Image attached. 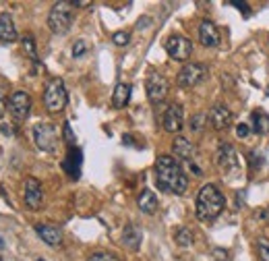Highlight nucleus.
Returning <instances> with one entry per match:
<instances>
[{
  "label": "nucleus",
  "mask_w": 269,
  "mask_h": 261,
  "mask_svg": "<svg viewBox=\"0 0 269 261\" xmlns=\"http://www.w3.org/2000/svg\"><path fill=\"white\" fill-rule=\"evenodd\" d=\"M155 185L159 191L172 193V195H184L189 189V178L172 155H159L155 160Z\"/></svg>",
  "instance_id": "1"
},
{
  "label": "nucleus",
  "mask_w": 269,
  "mask_h": 261,
  "mask_svg": "<svg viewBox=\"0 0 269 261\" xmlns=\"http://www.w3.org/2000/svg\"><path fill=\"white\" fill-rule=\"evenodd\" d=\"M226 207V197L222 195V191L215 185H203L199 195H197V203H195V214L201 222H213Z\"/></svg>",
  "instance_id": "2"
},
{
  "label": "nucleus",
  "mask_w": 269,
  "mask_h": 261,
  "mask_svg": "<svg viewBox=\"0 0 269 261\" xmlns=\"http://www.w3.org/2000/svg\"><path fill=\"white\" fill-rule=\"evenodd\" d=\"M67 99H69V93H67V87H65V81L54 77L48 81L46 89H44V106L48 112L52 114H58L65 110L67 106Z\"/></svg>",
  "instance_id": "3"
},
{
  "label": "nucleus",
  "mask_w": 269,
  "mask_h": 261,
  "mask_svg": "<svg viewBox=\"0 0 269 261\" xmlns=\"http://www.w3.org/2000/svg\"><path fill=\"white\" fill-rule=\"evenodd\" d=\"M73 7L75 3H56L52 7L50 15H48V27L52 33L56 35H65L69 33L71 25H73Z\"/></svg>",
  "instance_id": "4"
},
{
  "label": "nucleus",
  "mask_w": 269,
  "mask_h": 261,
  "mask_svg": "<svg viewBox=\"0 0 269 261\" xmlns=\"http://www.w3.org/2000/svg\"><path fill=\"white\" fill-rule=\"evenodd\" d=\"M33 141L42 151H56L58 147V131L52 123H37L33 127Z\"/></svg>",
  "instance_id": "5"
},
{
  "label": "nucleus",
  "mask_w": 269,
  "mask_h": 261,
  "mask_svg": "<svg viewBox=\"0 0 269 261\" xmlns=\"http://www.w3.org/2000/svg\"><path fill=\"white\" fill-rule=\"evenodd\" d=\"M164 48L168 52V56L172 61H176V63H187L191 58V54H193V42L189 37H184V35H178V33L170 35L166 39Z\"/></svg>",
  "instance_id": "6"
},
{
  "label": "nucleus",
  "mask_w": 269,
  "mask_h": 261,
  "mask_svg": "<svg viewBox=\"0 0 269 261\" xmlns=\"http://www.w3.org/2000/svg\"><path fill=\"white\" fill-rule=\"evenodd\" d=\"M145 91H147V99L151 104H161L166 99L168 91H170V83L164 75L159 73H149L147 81H145Z\"/></svg>",
  "instance_id": "7"
},
{
  "label": "nucleus",
  "mask_w": 269,
  "mask_h": 261,
  "mask_svg": "<svg viewBox=\"0 0 269 261\" xmlns=\"http://www.w3.org/2000/svg\"><path fill=\"white\" fill-rule=\"evenodd\" d=\"M205 77H207V67H205V65L187 63V65L180 69V73H178V77H176V83H178V87L189 89V87L199 85Z\"/></svg>",
  "instance_id": "8"
},
{
  "label": "nucleus",
  "mask_w": 269,
  "mask_h": 261,
  "mask_svg": "<svg viewBox=\"0 0 269 261\" xmlns=\"http://www.w3.org/2000/svg\"><path fill=\"white\" fill-rule=\"evenodd\" d=\"M215 164H218V168L224 174H230V172L238 170L240 162H238V155H236V151L230 143H222L218 147V151H215Z\"/></svg>",
  "instance_id": "9"
},
{
  "label": "nucleus",
  "mask_w": 269,
  "mask_h": 261,
  "mask_svg": "<svg viewBox=\"0 0 269 261\" xmlns=\"http://www.w3.org/2000/svg\"><path fill=\"white\" fill-rule=\"evenodd\" d=\"M9 110L15 116V121H25L31 112V97L27 91L17 89L9 99Z\"/></svg>",
  "instance_id": "10"
},
{
  "label": "nucleus",
  "mask_w": 269,
  "mask_h": 261,
  "mask_svg": "<svg viewBox=\"0 0 269 261\" xmlns=\"http://www.w3.org/2000/svg\"><path fill=\"white\" fill-rule=\"evenodd\" d=\"M23 199H25V205L29 210H39L42 203H44V189H42V183L33 176L25 178V189H23Z\"/></svg>",
  "instance_id": "11"
},
{
  "label": "nucleus",
  "mask_w": 269,
  "mask_h": 261,
  "mask_svg": "<svg viewBox=\"0 0 269 261\" xmlns=\"http://www.w3.org/2000/svg\"><path fill=\"white\" fill-rule=\"evenodd\" d=\"M207 123L213 131H228L232 127V112L224 106V104H215V106L209 110Z\"/></svg>",
  "instance_id": "12"
},
{
  "label": "nucleus",
  "mask_w": 269,
  "mask_h": 261,
  "mask_svg": "<svg viewBox=\"0 0 269 261\" xmlns=\"http://www.w3.org/2000/svg\"><path fill=\"white\" fill-rule=\"evenodd\" d=\"M161 125H164V131L168 133H180L184 127V110L180 104H172V106L164 112V118H161Z\"/></svg>",
  "instance_id": "13"
},
{
  "label": "nucleus",
  "mask_w": 269,
  "mask_h": 261,
  "mask_svg": "<svg viewBox=\"0 0 269 261\" xmlns=\"http://www.w3.org/2000/svg\"><path fill=\"white\" fill-rule=\"evenodd\" d=\"M172 153L176 158H180L184 164H197V147L184 137H176L172 141Z\"/></svg>",
  "instance_id": "14"
},
{
  "label": "nucleus",
  "mask_w": 269,
  "mask_h": 261,
  "mask_svg": "<svg viewBox=\"0 0 269 261\" xmlns=\"http://www.w3.org/2000/svg\"><path fill=\"white\" fill-rule=\"evenodd\" d=\"M35 232L50 247H60L63 245V230L58 226H54V224H35Z\"/></svg>",
  "instance_id": "15"
},
{
  "label": "nucleus",
  "mask_w": 269,
  "mask_h": 261,
  "mask_svg": "<svg viewBox=\"0 0 269 261\" xmlns=\"http://www.w3.org/2000/svg\"><path fill=\"white\" fill-rule=\"evenodd\" d=\"M199 42L203 46H207V48L220 46V42H222L220 29L215 27L211 21H201V25H199Z\"/></svg>",
  "instance_id": "16"
},
{
  "label": "nucleus",
  "mask_w": 269,
  "mask_h": 261,
  "mask_svg": "<svg viewBox=\"0 0 269 261\" xmlns=\"http://www.w3.org/2000/svg\"><path fill=\"white\" fill-rule=\"evenodd\" d=\"M81 155H83V153H81L79 147H69V153H67V158H65V162H63L65 172H67L73 180H77V178L81 176V162H83Z\"/></svg>",
  "instance_id": "17"
},
{
  "label": "nucleus",
  "mask_w": 269,
  "mask_h": 261,
  "mask_svg": "<svg viewBox=\"0 0 269 261\" xmlns=\"http://www.w3.org/2000/svg\"><path fill=\"white\" fill-rule=\"evenodd\" d=\"M122 245L129 249V251H137L141 247V240H143V232L139 230V226L135 224H127L122 228V236H120Z\"/></svg>",
  "instance_id": "18"
},
{
  "label": "nucleus",
  "mask_w": 269,
  "mask_h": 261,
  "mask_svg": "<svg viewBox=\"0 0 269 261\" xmlns=\"http://www.w3.org/2000/svg\"><path fill=\"white\" fill-rule=\"evenodd\" d=\"M0 42H5V44L17 42V27H15L13 17L9 13L0 15Z\"/></svg>",
  "instance_id": "19"
},
{
  "label": "nucleus",
  "mask_w": 269,
  "mask_h": 261,
  "mask_svg": "<svg viewBox=\"0 0 269 261\" xmlns=\"http://www.w3.org/2000/svg\"><path fill=\"white\" fill-rule=\"evenodd\" d=\"M137 205H139V210L143 214H147V216L155 214L157 212V197H155V193L149 191V189H143L139 193V197H137Z\"/></svg>",
  "instance_id": "20"
},
{
  "label": "nucleus",
  "mask_w": 269,
  "mask_h": 261,
  "mask_svg": "<svg viewBox=\"0 0 269 261\" xmlns=\"http://www.w3.org/2000/svg\"><path fill=\"white\" fill-rule=\"evenodd\" d=\"M131 99V85L129 83H118L114 87V93H112V106L116 110H122Z\"/></svg>",
  "instance_id": "21"
},
{
  "label": "nucleus",
  "mask_w": 269,
  "mask_h": 261,
  "mask_svg": "<svg viewBox=\"0 0 269 261\" xmlns=\"http://www.w3.org/2000/svg\"><path fill=\"white\" fill-rule=\"evenodd\" d=\"M253 131L257 135H267L269 133V116L261 110H255L253 112Z\"/></svg>",
  "instance_id": "22"
},
{
  "label": "nucleus",
  "mask_w": 269,
  "mask_h": 261,
  "mask_svg": "<svg viewBox=\"0 0 269 261\" xmlns=\"http://www.w3.org/2000/svg\"><path fill=\"white\" fill-rule=\"evenodd\" d=\"M174 240H176V245H180V247H189V245H193L195 234H193L191 228H178L176 234H174Z\"/></svg>",
  "instance_id": "23"
},
{
  "label": "nucleus",
  "mask_w": 269,
  "mask_h": 261,
  "mask_svg": "<svg viewBox=\"0 0 269 261\" xmlns=\"http://www.w3.org/2000/svg\"><path fill=\"white\" fill-rule=\"evenodd\" d=\"M23 50H25V54L33 61V63H37V50H35V39L31 37V35H25L23 37Z\"/></svg>",
  "instance_id": "24"
},
{
  "label": "nucleus",
  "mask_w": 269,
  "mask_h": 261,
  "mask_svg": "<svg viewBox=\"0 0 269 261\" xmlns=\"http://www.w3.org/2000/svg\"><path fill=\"white\" fill-rule=\"evenodd\" d=\"M63 139H65V143H67L69 147H75L77 137H75V133H73V129H71V123H65V125H63Z\"/></svg>",
  "instance_id": "25"
},
{
  "label": "nucleus",
  "mask_w": 269,
  "mask_h": 261,
  "mask_svg": "<svg viewBox=\"0 0 269 261\" xmlns=\"http://www.w3.org/2000/svg\"><path fill=\"white\" fill-rule=\"evenodd\" d=\"M257 247H259V261H269V240L259 238Z\"/></svg>",
  "instance_id": "26"
},
{
  "label": "nucleus",
  "mask_w": 269,
  "mask_h": 261,
  "mask_svg": "<svg viewBox=\"0 0 269 261\" xmlns=\"http://www.w3.org/2000/svg\"><path fill=\"white\" fill-rule=\"evenodd\" d=\"M87 50H89V48H87V42H85V39H77V42L73 44V58H81Z\"/></svg>",
  "instance_id": "27"
},
{
  "label": "nucleus",
  "mask_w": 269,
  "mask_h": 261,
  "mask_svg": "<svg viewBox=\"0 0 269 261\" xmlns=\"http://www.w3.org/2000/svg\"><path fill=\"white\" fill-rule=\"evenodd\" d=\"M87 261H120V259L112 253H91L87 257Z\"/></svg>",
  "instance_id": "28"
},
{
  "label": "nucleus",
  "mask_w": 269,
  "mask_h": 261,
  "mask_svg": "<svg viewBox=\"0 0 269 261\" xmlns=\"http://www.w3.org/2000/svg\"><path fill=\"white\" fill-rule=\"evenodd\" d=\"M112 42L116 46H127L131 42V33L129 31H116V33H112Z\"/></svg>",
  "instance_id": "29"
},
{
  "label": "nucleus",
  "mask_w": 269,
  "mask_h": 261,
  "mask_svg": "<svg viewBox=\"0 0 269 261\" xmlns=\"http://www.w3.org/2000/svg\"><path fill=\"white\" fill-rule=\"evenodd\" d=\"M205 121H207V116H205V114H195V116L191 118V131H195V133L203 131Z\"/></svg>",
  "instance_id": "30"
},
{
  "label": "nucleus",
  "mask_w": 269,
  "mask_h": 261,
  "mask_svg": "<svg viewBox=\"0 0 269 261\" xmlns=\"http://www.w3.org/2000/svg\"><path fill=\"white\" fill-rule=\"evenodd\" d=\"M249 133H251V127H249L246 123H240V125L236 127V135H238L240 139H244V137H249Z\"/></svg>",
  "instance_id": "31"
},
{
  "label": "nucleus",
  "mask_w": 269,
  "mask_h": 261,
  "mask_svg": "<svg viewBox=\"0 0 269 261\" xmlns=\"http://www.w3.org/2000/svg\"><path fill=\"white\" fill-rule=\"evenodd\" d=\"M230 5H234V7H238L244 15H249V5L246 3H238V0H230Z\"/></svg>",
  "instance_id": "32"
},
{
  "label": "nucleus",
  "mask_w": 269,
  "mask_h": 261,
  "mask_svg": "<svg viewBox=\"0 0 269 261\" xmlns=\"http://www.w3.org/2000/svg\"><path fill=\"white\" fill-rule=\"evenodd\" d=\"M147 23H151V19H149V17H143V19L137 21V27H139V29H145V27H149Z\"/></svg>",
  "instance_id": "33"
},
{
  "label": "nucleus",
  "mask_w": 269,
  "mask_h": 261,
  "mask_svg": "<svg viewBox=\"0 0 269 261\" xmlns=\"http://www.w3.org/2000/svg\"><path fill=\"white\" fill-rule=\"evenodd\" d=\"M213 255L218 257V261H224V257L228 259V253H226V251H222V249H215V251H213Z\"/></svg>",
  "instance_id": "34"
},
{
  "label": "nucleus",
  "mask_w": 269,
  "mask_h": 261,
  "mask_svg": "<svg viewBox=\"0 0 269 261\" xmlns=\"http://www.w3.org/2000/svg\"><path fill=\"white\" fill-rule=\"evenodd\" d=\"M5 112H7V102H5V97L0 95V118L5 116Z\"/></svg>",
  "instance_id": "35"
},
{
  "label": "nucleus",
  "mask_w": 269,
  "mask_h": 261,
  "mask_svg": "<svg viewBox=\"0 0 269 261\" xmlns=\"http://www.w3.org/2000/svg\"><path fill=\"white\" fill-rule=\"evenodd\" d=\"M257 218H261V220H269V207H265L263 212H259V214H257Z\"/></svg>",
  "instance_id": "36"
},
{
  "label": "nucleus",
  "mask_w": 269,
  "mask_h": 261,
  "mask_svg": "<svg viewBox=\"0 0 269 261\" xmlns=\"http://www.w3.org/2000/svg\"><path fill=\"white\" fill-rule=\"evenodd\" d=\"M265 95H267V97H269V85H267V89H265Z\"/></svg>",
  "instance_id": "37"
},
{
  "label": "nucleus",
  "mask_w": 269,
  "mask_h": 261,
  "mask_svg": "<svg viewBox=\"0 0 269 261\" xmlns=\"http://www.w3.org/2000/svg\"><path fill=\"white\" fill-rule=\"evenodd\" d=\"M5 247V243H3V238H0V249H3Z\"/></svg>",
  "instance_id": "38"
},
{
  "label": "nucleus",
  "mask_w": 269,
  "mask_h": 261,
  "mask_svg": "<svg viewBox=\"0 0 269 261\" xmlns=\"http://www.w3.org/2000/svg\"><path fill=\"white\" fill-rule=\"evenodd\" d=\"M37 261H44V259H37Z\"/></svg>",
  "instance_id": "39"
},
{
  "label": "nucleus",
  "mask_w": 269,
  "mask_h": 261,
  "mask_svg": "<svg viewBox=\"0 0 269 261\" xmlns=\"http://www.w3.org/2000/svg\"><path fill=\"white\" fill-rule=\"evenodd\" d=\"M0 261H3V257H0Z\"/></svg>",
  "instance_id": "40"
}]
</instances>
